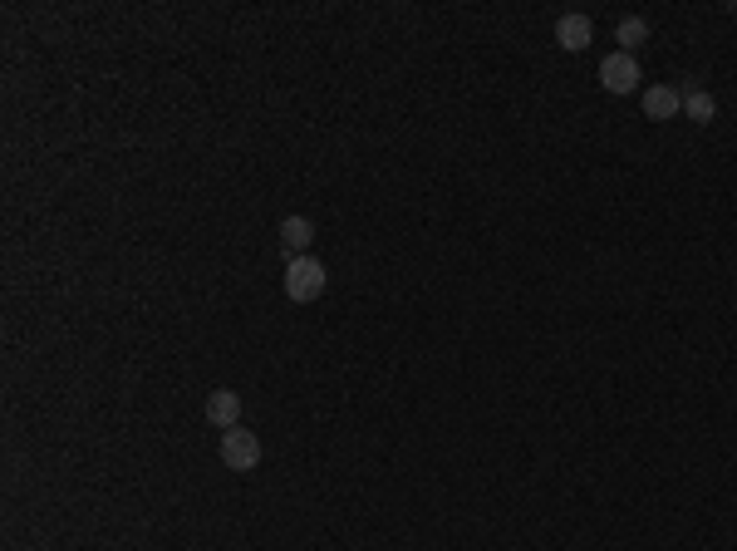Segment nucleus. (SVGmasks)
Returning a JSON list of instances; mask_svg holds the SVG:
<instances>
[{
    "label": "nucleus",
    "mask_w": 737,
    "mask_h": 551,
    "mask_svg": "<svg viewBox=\"0 0 737 551\" xmlns=\"http://www.w3.org/2000/svg\"><path fill=\"white\" fill-rule=\"evenodd\" d=\"M325 281H330V271H325L315 256H290V261H285V296H290L295 306L320 301V296H325Z\"/></svg>",
    "instance_id": "obj_1"
},
{
    "label": "nucleus",
    "mask_w": 737,
    "mask_h": 551,
    "mask_svg": "<svg viewBox=\"0 0 737 551\" xmlns=\"http://www.w3.org/2000/svg\"><path fill=\"white\" fill-rule=\"evenodd\" d=\"M217 453H222V463H227L231 473H251L256 463H261V438L251 429H227L222 433V443H217Z\"/></svg>",
    "instance_id": "obj_2"
},
{
    "label": "nucleus",
    "mask_w": 737,
    "mask_h": 551,
    "mask_svg": "<svg viewBox=\"0 0 737 551\" xmlns=\"http://www.w3.org/2000/svg\"><path fill=\"white\" fill-rule=\"evenodd\" d=\"M600 84H605L610 94H634V89H639V64H634V55H624V50L605 55V64H600Z\"/></svg>",
    "instance_id": "obj_3"
},
{
    "label": "nucleus",
    "mask_w": 737,
    "mask_h": 551,
    "mask_svg": "<svg viewBox=\"0 0 737 551\" xmlns=\"http://www.w3.org/2000/svg\"><path fill=\"white\" fill-rule=\"evenodd\" d=\"M207 424L212 429H236L241 424V394H231V389H212L207 394Z\"/></svg>",
    "instance_id": "obj_4"
},
{
    "label": "nucleus",
    "mask_w": 737,
    "mask_h": 551,
    "mask_svg": "<svg viewBox=\"0 0 737 551\" xmlns=\"http://www.w3.org/2000/svg\"><path fill=\"white\" fill-rule=\"evenodd\" d=\"M310 242H315V222H310V217H285L281 222L285 256H310Z\"/></svg>",
    "instance_id": "obj_5"
},
{
    "label": "nucleus",
    "mask_w": 737,
    "mask_h": 551,
    "mask_svg": "<svg viewBox=\"0 0 737 551\" xmlns=\"http://www.w3.org/2000/svg\"><path fill=\"white\" fill-rule=\"evenodd\" d=\"M556 45H561V50H570V55L590 45V20H585L580 10H570V15H561V20H556Z\"/></svg>",
    "instance_id": "obj_6"
},
{
    "label": "nucleus",
    "mask_w": 737,
    "mask_h": 551,
    "mask_svg": "<svg viewBox=\"0 0 737 551\" xmlns=\"http://www.w3.org/2000/svg\"><path fill=\"white\" fill-rule=\"evenodd\" d=\"M679 109H683V94H679V89H664V84L644 89V114H649V119H674Z\"/></svg>",
    "instance_id": "obj_7"
},
{
    "label": "nucleus",
    "mask_w": 737,
    "mask_h": 551,
    "mask_svg": "<svg viewBox=\"0 0 737 551\" xmlns=\"http://www.w3.org/2000/svg\"><path fill=\"white\" fill-rule=\"evenodd\" d=\"M683 94V114L693 123H713L718 119V99L708 94V89H698V84H688V89H679Z\"/></svg>",
    "instance_id": "obj_8"
},
{
    "label": "nucleus",
    "mask_w": 737,
    "mask_h": 551,
    "mask_svg": "<svg viewBox=\"0 0 737 551\" xmlns=\"http://www.w3.org/2000/svg\"><path fill=\"white\" fill-rule=\"evenodd\" d=\"M615 40H620L624 55H634V50L649 40V20H644V15H624L620 25H615Z\"/></svg>",
    "instance_id": "obj_9"
}]
</instances>
